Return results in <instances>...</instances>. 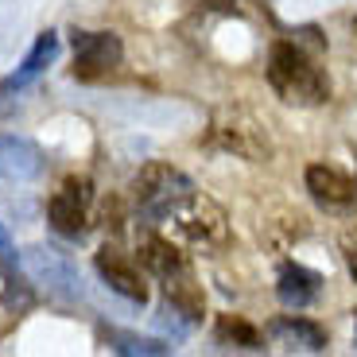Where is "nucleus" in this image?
<instances>
[{"instance_id":"obj_1","label":"nucleus","mask_w":357,"mask_h":357,"mask_svg":"<svg viewBox=\"0 0 357 357\" xmlns=\"http://www.w3.org/2000/svg\"><path fill=\"white\" fill-rule=\"evenodd\" d=\"M268 82L287 105H322L331 98V82L295 43H276L268 59Z\"/></svg>"},{"instance_id":"obj_2","label":"nucleus","mask_w":357,"mask_h":357,"mask_svg":"<svg viewBox=\"0 0 357 357\" xmlns=\"http://www.w3.org/2000/svg\"><path fill=\"white\" fill-rule=\"evenodd\" d=\"M190 190H195V183L178 167H171V163H148L132 183L136 206H140V214L148 222H163L167 210H175Z\"/></svg>"},{"instance_id":"obj_3","label":"nucleus","mask_w":357,"mask_h":357,"mask_svg":"<svg viewBox=\"0 0 357 357\" xmlns=\"http://www.w3.org/2000/svg\"><path fill=\"white\" fill-rule=\"evenodd\" d=\"M163 222H167L171 229H175L183 241H190V245H218V241H225V214H222V206L210 202V198L198 195V190H190L175 210H167Z\"/></svg>"},{"instance_id":"obj_4","label":"nucleus","mask_w":357,"mask_h":357,"mask_svg":"<svg viewBox=\"0 0 357 357\" xmlns=\"http://www.w3.org/2000/svg\"><path fill=\"white\" fill-rule=\"evenodd\" d=\"M121 66V39L113 31H74V78L93 82Z\"/></svg>"},{"instance_id":"obj_5","label":"nucleus","mask_w":357,"mask_h":357,"mask_svg":"<svg viewBox=\"0 0 357 357\" xmlns=\"http://www.w3.org/2000/svg\"><path fill=\"white\" fill-rule=\"evenodd\" d=\"M89 183L86 178H66L63 187L51 195V202H47V218H51V225L63 237H82L86 233V218H89Z\"/></svg>"},{"instance_id":"obj_6","label":"nucleus","mask_w":357,"mask_h":357,"mask_svg":"<svg viewBox=\"0 0 357 357\" xmlns=\"http://www.w3.org/2000/svg\"><path fill=\"white\" fill-rule=\"evenodd\" d=\"M307 190L331 214H354L357 210V183L334 167H322V163L307 167Z\"/></svg>"},{"instance_id":"obj_7","label":"nucleus","mask_w":357,"mask_h":357,"mask_svg":"<svg viewBox=\"0 0 357 357\" xmlns=\"http://www.w3.org/2000/svg\"><path fill=\"white\" fill-rule=\"evenodd\" d=\"M214 132H218V140H222L229 152L245 155V160H252V163H260V160H268V155H272L268 132L257 125V121H252V116L237 113V109H233L229 116H222V121H218Z\"/></svg>"},{"instance_id":"obj_8","label":"nucleus","mask_w":357,"mask_h":357,"mask_svg":"<svg viewBox=\"0 0 357 357\" xmlns=\"http://www.w3.org/2000/svg\"><path fill=\"white\" fill-rule=\"evenodd\" d=\"M93 268H98V276L105 280L116 295H125V299H132V303H144V299H148V287H144L140 272H136V268L128 264L116 249H109V245H105V249L93 257Z\"/></svg>"},{"instance_id":"obj_9","label":"nucleus","mask_w":357,"mask_h":357,"mask_svg":"<svg viewBox=\"0 0 357 357\" xmlns=\"http://www.w3.org/2000/svg\"><path fill=\"white\" fill-rule=\"evenodd\" d=\"M43 171V155L24 136H0V178L8 183H27Z\"/></svg>"},{"instance_id":"obj_10","label":"nucleus","mask_w":357,"mask_h":357,"mask_svg":"<svg viewBox=\"0 0 357 357\" xmlns=\"http://www.w3.org/2000/svg\"><path fill=\"white\" fill-rule=\"evenodd\" d=\"M268 334L287 349H303V354H322L326 349V331L319 322L295 319V314H284V319L268 322Z\"/></svg>"},{"instance_id":"obj_11","label":"nucleus","mask_w":357,"mask_h":357,"mask_svg":"<svg viewBox=\"0 0 357 357\" xmlns=\"http://www.w3.org/2000/svg\"><path fill=\"white\" fill-rule=\"evenodd\" d=\"M319 284H322L319 272L299 268V264H284V268H280L276 295H280V303H287V307L299 311V307H311L314 299H319Z\"/></svg>"},{"instance_id":"obj_12","label":"nucleus","mask_w":357,"mask_h":357,"mask_svg":"<svg viewBox=\"0 0 357 357\" xmlns=\"http://www.w3.org/2000/svg\"><path fill=\"white\" fill-rule=\"evenodd\" d=\"M54 54H59V36H54V31H43V36L36 39V47L27 51V59L20 63V70L0 82V93H12V89H24L27 82H36L39 74L54 63Z\"/></svg>"},{"instance_id":"obj_13","label":"nucleus","mask_w":357,"mask_h":357,"mask_svg":"<svg viewBox=\"0 0 357 357\" xmlns=\"http://www.w3.org/2000/svg\"><path fill=\"white\" fill-rule=\"evenodd\" d=\"M136 252H140V264L160 280H171V276H178V272L187 268V257L178 252V245H171L167 237H155V233H148Z\"/></svg>"},{"instance_id":"obj_14","label":"nucleus","mask_w":357,"mask_h":357,"mask_svg":"<svg viewBox=\"0 0 357 357\" xmlns=\"http://www.w3.org/2000/svg\"><path fill=\"white\" fill-rule=\"evenodd\" d=\"M163 287H167V299L175 311H183L187 319H198V311H202V295H198L195 280H190V268H183L178 276L163 280Z\"/></svg>"},{"instance_id":"obj_15","label":"nucleus","mask_w":357,"mask_h":357,"mask_svg":"<svg viewBox=\"0 0 357 357\" xmlns=\"http://www.w3.org/2000/svg\"><path fill=\"white\" fill-rule=\"evenodd\" d=\"M218 342H225V346H237V349H264L260 346V331L257 326H249L245 319H237V314H222L214 326Z\"/></svg>"},{"instance_id":"obj_16","label":"nucleus","mask_w":357,"mask_h":357,"mask_svg":"<svg viewBox=\"0 0 357 357\" xmlns=\"http://www.w3.org/2000/svg\"><path fill=\"white\" fill-rule=\"evenodd\" d=\"M116 354H152V357H163L167 346L163 342H152V338H132V334H109Z\"/></svg>"},{"instance_id":"obj_17","label":"nucleus","mask_w":357,"mask_h":357,"mask_svg":"<svg viewBox=\"0 0 357 357\" xmlns=\"http://www.w3.org/2000/svg\"><path fill=\"white\" fill-rule=\"evenodd\" d=\"M342 252H346V260H349V272L357 276V222L342 233Z\"/></svg>"},{"instance_id":"obj_18","label":"nucleus","mask_w":357,"mask_h":357,"mask_svg":"<svg viewBox=\"0 0 357 357\" xmlns=\"http://www.w3.org/2000/svg\"><path fill=\"white\" fill-rule=\"evenodd\" d=\"M0 264L4 268H16V245H12V237L4 229H0Z\"/></svg>"},{"instance_id":"obj_19","label":"nucleus","mask_w":357,"mask_h":357,"mask_svg":"<svg viewBox=\"0 0 357 357\" xmlns=\"http://www.w3.org/2000/svg\"><path fill=\"white\" fill-rule=\"evenodd\" d=\"M210 8H233V0H206Z\"/></svg>"},{"instance_id":"obj_20","label":"nucleus","mask_w":357,"mask_h":357,"mask_svg":"<svg viewBox=\"0 0 357 357\" xmlns=\"http://www.w3.org/2000/svg\"><path fill=\"white\" fill-rule=\"evenodd\" d=\"M354 314H357V311H354Z\"/></svg>"}]
</instances>
